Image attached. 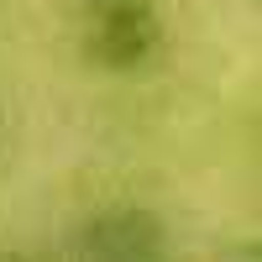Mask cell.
Returning a JSON list of instances; mask_svg holds the SVG:
<instances>
[{
  "label": "cell",
  "mask_w": 262,
  "mask_h": 262,
  "mask_svg": "<svg viewBox=\"0 0 262 262\" xmlns=\"http://www.w3.org/2000/svg\"><path fill=\"white\" fill-rule=\"evenodd\" d=\"M168 48V21L158 0H84L79 53L100 74H137Z\"/></svg>",
  "instance_id": "6da1fadb"
},
{
  "label": "cell",
  "mask_w": 262,
  "mask_h": 262,
  "mask_svg": "<svg viewBox=\"0 0 262 262\" xmlns=\"http://www.w3.org/2000/svg\"><path fill=\"white\" fill-rule=\"evenodd\" d=\"M79 257L84 262H163L168 236L147 210H105L79 231Z\"/></svg>",
  "instance_id": "7a4b0ae2"
},
{
  "label": "cell",
  "mask_w": 262,
  "mask_h": 262,
  "mask_svg": "<svg viewBox=\"0 0 262 262\" xmlns=\"http://www.w3.org/2000/svg\"><path fill=\"white\" fill-rule=\"evenodd\" d=\"M231 262H262V236H257V242H247V247H236Z\"/></svg>",
  "instance_id": "3957f363"
}]
</instances>
